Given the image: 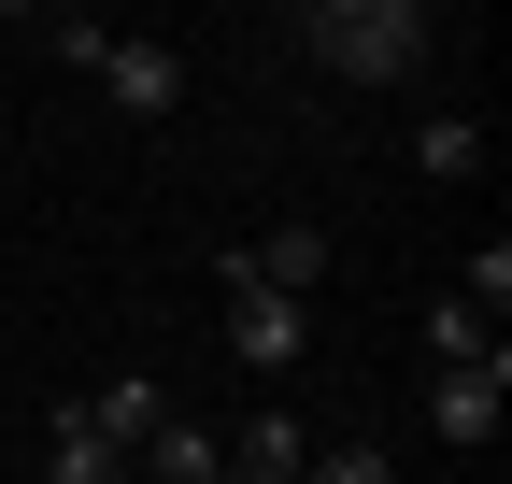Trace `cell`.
Here are the masks:
<instances>
[{
  "mask_svg": "<svg viewBox=\"0 0 512 484\" xmlns=\"http://www.w3.org/2000/svg\"><path fill=\"white\" fill-rule=\"evenodd\" d=\"M313 57L328 72H356V86H413L427 72V0H313Z\"/></svg>",
  "mask_w": 512,
  "mask_h": 484,
  "instance_id": "cell-1",
  "label": "cell"
},
{
  "mask_svg": "<svg viewBox=\"0 0 512 484\" xmlns=\"http://www.w3.org/2000/svg\"><path fill=\"white\" fill-rule=\"evenodd\" d=\"M228 356H242L256 385H285L299 356H313V299H271V285H242V271H228Z\"/></svg>",
  "mask_w": 512,
  "mask_h": 484,
  "instance_id": "cell-2",
  "label": "cell"
},
{
  "mask_svg": "<svg viewBox=\"0 0 512 484\" xmlns=\"http://www.w3.org/2000/svg\"><path fill=\"white\" fill-rule=\"evenodd\" d=\"M299 470H313V428H299L285 399H256L242 428H228V484H299Z\"/></svg>",
  "mask_w": 512,
  "mask_h": 484,
  "instance_id": "cell-3",
  "label": "cell"
},
{
  "mask_svg": "<svg viewBox=\"0 0 512 484\" xmlns=\"http://www.w3.org/2000/svg\"><path fill=\"white\" fill-rule=\"evenodd\" d=\"M498 385H512L498 356H484V371H441V385H427V428L456 442V456H484V442H498Z\"/></svg>",
  "mask_w": 512,
  "mask_h": 484,
  "instance_id": "cell-4",
  "label": "cell"
},
{
  "mask_svg": "<svg viewBox=\"0 0 512 484\" xmlns=\"http://www.w3.org/2000/svg\"><path fill=\"white\" fill-rule=\"evenodd\" d=\"M228 271H242V285H271V299H313V285H328V228H271V242H242Z\"/></svg>",
  "mask_w": 512,
  "mask_h": 484,
  "instance_id": "cell-5",
  "label": "cell"
},
{
  "mask_svg": "<svg viewBox=\"0 0 512 484\" xmlns=\"http://www.w3.org/2000/svg\"><path fill=\"white\" fill-rule=\"evenodd\" d=\"M100 86H114L128 114H171V100H185V57H171V43H114V57H100Z\"/></svg>",
  "mask_w": 512,
  "mask_h": 484,
  "instance_id": "cell-6",
  "label": "cell"
},
{
  "mask_svg": "<svg viewBox=\"0 0 512 484\" xmlns=\"http://www.w3.org/2000/svg\"><path fill=\"white\" fill-rule=\"evenodd\" d=\"M72 413H86V442H114V456H143V442L171 428V399H157V385H100V399H72Z\"/></svg>",
  "mask_w": 512,
  "mask_h": 484,
  "instance_id": "cell-7",
  "label": "cell"
},
{
  "mask_svg": "<svg viewBox=\"0 0 512 484\" xmlns=\"http://www.w3.org/2000/svg\"><path fill=\"white\" fill-rule=\"evenodd\" d=\"M143 484H228V442H214V428H185V413H171V428L143 442Z\"/></svg>",
  "mask_w": 512,
  "mask_h": 484,
  "instance_id": "cell-8",
  "label": "cell"
},
{
  "mask_svg": "<svg viewBox=\"0 0 512 484\" xmlns=\"http://www.w3.org/2000/svg\"><path fill=\"white\" fill-rule=\"evenodd\" d=\"M43 484H128V456L114 442H86V413L57 399V442H43Z\"/></svg>",
  "mask_w": 512,
  "mask_h": 484,
  "instance_id": "cell-9",
  "label": "cell"
},
{
  "mask_svg": "<svg viewBox=\"0 0 512 484\" xmlns=\"http://www.w3.org/2000/svg\"><path fill=\"white\" fill-rule=\"evenodd\" d=\"M413 171H441V186H470V171H484V129H470V114H427V129H413Z\"/></svg>",
  "mask_w": 512,
  "mask_h": 484,
  "instance_id": "cell-10",
  "label": "cell"
},
{
  "mask_svg": "<svg viewBox=\"0 0 512 484\" xmlns=\"http://www.w3.org/2000/svg\"><path fill=\"white\" fill-rule=\"evenodd\" d=\"M427 356H441V371H484V356H498V314H470V299H441V314H427Z\"/></svg>",
  "mask_w": 512,
  "mask_h": 484,
  "instance_id": "cell-11",
  "label": "cell"
},
{
  "mask_svg": "<svg viewBox=\"0 0 512 484\" xmlns=\"http://www.w3.org/2000/svg\"><path fill=\"white\" fill-rule=\"evenodd\" d=\"M299 484H399V470H384V442H328V456H313Z\"/></svg>",
  "mask_w": 512,
  "mask_h": 484,
  "instance_id": "cell-12",
  "label": "cell"
},
{
  "mask_svg": "<svg viewBox=\"0 0 512 484\" xmlns=\"http://www.w3.org/2000/svg\"><path fill=\"white\" fill-rule=\"evenodd\" d=\"M43 43L72 57V72H100V57H114V29H100V15H43Z\"/></svg>",
  "mask_w": 512,
  "mask_h": 484,
  "instance_id": "cell-13",
  "label": "cell"
},
{
  "mask_svg": "<svg viewBox=\"0 0 512 484\" xmlns=\"http://www.w3.org/2000/svg\"><path fill=\"white\" fill-rule=\"evenodd\" d=\"M128 484H143V470H128Z\"/></svg>",
  "mask_w": 512,
  "mask_h": 484,
  "instance_id": "cell-14",
  "label": "cell"
}]
</instances>
